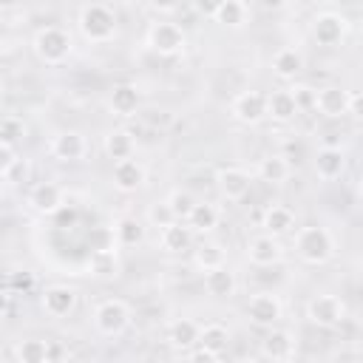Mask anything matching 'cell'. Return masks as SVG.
I'll return each instance as SVG.
<instances>
[{
	"label": "cell",
	"mask_w": 363,
	"mask_h": 363,
	"mask_svg": "<svg viewBox=\"0 0 363 363\" xmlns=\"http://www.w3.org/2000/svg\"><path fill=\"white\" fill-rule=\"evenodd\" d=\"M295 252L303 264H312V267H320L326 264L332 255H335V238L326 227L320 224H309V227H301L295 233Z\"/></svg>",
	"instance_id": "1"
},
{
	"label": "cell",
	"mask_w": 363,
	"mask_h": 363,
	"mask_svg": "<svg viewBox=\"0 0 363 363\" xmlns=\"http://www.w3.org/2000/svg\"><path fill=\"white\" fill-rule=\"evenodd\" d=\"M79 28L91 43H108L116 37V14L105 3H88L79 11Z\"/></svg>",
	"instance_id": "2"
},
{
	"label": "cell",
	"mask_w": 363,
	"mask_h": 363,
	"mask_svg": "<svg viewBox=\"0 0 363 363\" xmlns=\"http://www.w3.org/2000/svg\"><path fill=\"white\" fill-rule=\"evenodd\" d=\"M130 326V306L119 298H105L94 309V329L105 337H119Z\"/></svg>",
	"instance_id": "3"
},
{
	"label": "cell",
	"mask_w": 363,
	"mask_h": 363,
	"mask_svg": "<svg viewBox=\"0 0 363 363\" xmlns=\"http://www.w3.org/2000/svg\"><path fill=\"white\" fill-rule=\"evenodd\" d=\"M34 51L40 54L43 62L60 65V62L71 54V37H68V31H62V28H57V26L40 28L37 37H34Z\"/></svg>",
	"instance_id": "4"
},
{
	"label": "cell",
	"mask_w": 363,
	"mask_h": 363,
	"mask_svg": "<svg viewBox=\"0 0 363 363\" xmlns=\"http://www.w3.org/2000/svg\"><path fill=\"white\" fill-rule=\"evenodd\" d=\"M306 318H309L315 326H320V329H335V326H340L343 318H346V303H343L337 295H329V292L315 295V298H309V303H306Z\"/></svg>",
	"instance_id": "5"
},
{
	"label": "cell",
	"mask_w": 363,
	"mask_h": 363,
	"mask_svg": "<svg viewBox=\"0 0 363 363\" xmlns=\"http://www.w3.org/2000/svg\"><path fill=\"white\" fill-rule=\"evenodd\" d=\"M184 31L176 26V23H170V20H159V23H153L150 28H147V45L156 51V54H162V57H173V54H179L182 48H184Z\"/></svg>",
	"instance_id": "6"
},
{
	"label": "cell",
	"mask_w": 363,
	"mask_h": 363,
	"mask_svg": "<svg viewBox=\"0 0 363 363\" xmlns=\"http://www.w3.org/2000/svg\"><path fill=\"white\" fill-rule=\"evenodd\" d=\"M244 309H247V318L255 326H275L281 320V315H284V306H281L278 295H272V292H255V295H250V301H247Z\"/></svg>",
	"instance_id": "7"
},
{
	"label": "cell",
	"mask_w": 363,
	"mask_h": 363,
	"mask_svg": "<svg viewBox=\"0 0 363 363\" xmlns=\"http://www.w3.org/2000/svg\"><path fill=\"white\" fill-rule=\"evenodd\" d=\"M247 258L255 264V267H272L284 258V247L278 241V235H269V233H261L255 238L247 241Z\"/></svg>",
	"instance_id": "8"
},
{
	"label": "cell",
	"mask_w": 363,
	"mask_h": 363,
	"mask_svg": "<svg viewBox=\"0 0 363 363\" xmlns=\"http://www.w3.org/2000/svg\"><path fill=\"white\" fill-rule=\"evenodd\" d=\"M233 116L244 125H255L267 116V94L261 91H244L233 99Z\"/></svg>",
	"instance_id": "9"
},
{
	"label": "cell",
	"mask_w": 363,
	"mask_h": 363,
	"mask_svg": "<svg viewBox=\"0 0 363 363\" xmlns=\"http://www.w3.org/2000/svg\"><path fill=\"white\" fill-rule=\"evenodd\" d=\"M74 306H77V289L65 284H54L43 292V312L51 318H65L68 312H74Z\"/></svg>",
	"instance_id": "10"
},
{
	"label": "cell",
	"mask_w": 363,
	"mask_h": 363,
	"mask_svg": "<svg viewBox=\"0 0 363 363\" xmlns=\"http://www.w3.org/2000/svg\"><path fill=\"white\" fill-rule=\"evenodd\" d=\"M343 34H346V20L340 14L326 11V14H318L315 23H312V37L318 40V45L332 48L343 40Z\"/></svg>",
	"instance_id": "11"
},
{
	"label": "cell",
	"mask_w": 363,
	"mask_h": 363,
	"mask_svg": "<svg viewBox=\"0 0 363 363\" xmlns=\"http://www.w3.org/2000/svg\"><path fill=\"white\" fill-rule=\"evenodd\" d=\"M216 182H218L221 196L230 201H241L250 193V173L241 167H221L216 173Z\"/></svg>",
	"instance_id": "12"
},
{
	"label": "cell",
	"mask_w": 363,
	"mask_h": 363,
	"mask_svg": "<svg viewBox=\"0 0 363 363\" xmlns=\"http://www.w3.org/2000/svg\"><path fill=\"white\" fill-rule=\"evenodd\" d=\"M295 354V335L286 329H272L261 340V357L267 360H289Z\"/></svg>",
	"instance_id": "13"
},
{
	"label": "cell",
	"mask_w": 363,
	"mask_h": 363,
	"mask_svg": "<svg viewBox=\"0 0 363 363\" xmlns=\"http://www.w3.org/2000/svg\"><path fill=\"white\" fill-rule=\"evenodd\" d=\"M113 187L122 193H136L145 182V167L130 156V159H119L113 162Z\"/></svg>",
	"instance_id": "14"
},
{
	"label": "cell",
	"mask_w": 363,
	"mask_h": 363,
	"mask_svg": "<svg viewBox=\"0 0 363 363\" xmlns=\"http://www.w3.org/2000/svg\"><path fill=\"white\" fill-rule=\"evenodd\" d=\"M159 241H162L164 252H187L193 247V227L184 218H176L167 227H162Z\"/></svg>",
	"instance_id": "15"
},
{
	"label": "cell",
	"mask_w": 363,
	"mask_h": 363,
	"mask_svg": "<svg viewBox=\"0 0 363 363\" xmlns=\"http://www.w3.org/2000/svg\"><path fill=\"white\" fill-rule=\"evenodd\" d=\"M349 99L352 94L337 88V85H326V88H318V99H315V108L323 113V116H343L349 113Z\"/></svg>",
	"instance_id": "16"
},
{
	"label": "cell",
	"mask_w": 363,
	"mask_h": 363,
	"mask_svg": "<svg viewBox=\"0 0 363 363\" xmlns=\"http://www.w3.org/2000/svg\"><path fill=\"white\" fill-rule=\"evenodd\" d=\"M204 289H207V295H213V298H233L235 289H238L235 272H233L227 264H221V267H216V269H207V272H204Z\"/></svg>",
	"instance_id": "17"
},
{
	"label": "cell",
	"mask_w": 363,
	"mask_h": 363,
	"mask_svg": "<svg viewBox=\"0 0 363 363\" xmlns=\"http://www.w3.org/2000/svg\"><path fill=\"white\" fill-rule=\"evenodd\" d=\"M85 150H88V145H85L82 133H77V130H62L51 139V153L62 162H77L85 156Z\"/></svg>",
	"instance_id": "18"
},
{
	"label": "cell",
	"mask_w": 363,
	"mask_h": 363,
	"mask_svg": "<svg viewBox=\"0 0 363 363\" xmlns=\"http://www.w3.org/2000/svg\"><path fill=\"white\" fill-rule=\"evenodd\" d=\"M343 170H346L343 150H337V147H320L318 150V156H315V173H318V179L335 182V179L343 176Z\"/></svg>",
	"instance_id": "19"
},
{
	"label": "cell",
	"mask_w": 363,
	"mask_h": 363,
	"mask_svg": "<svg viewBox=\"0 0 363 363\" xmlns=\"http://www.w3.org/2000/svg\"><path fill=\"white\" fill-rule=\"evenodd\" d=\"M261 227L269 235H286L295 230V213L286 204H269L261 216Z\"/></svg>",
	"instance_id": "20"
},
{
	"label": "cell",
	"mask_w": 363,
	"mask_h": 363,
	"mask_svg": "<svg viewBox=\"0 0 363 363\" xmlns=\"http://www.w3.org/2000/svg\"><path fill=\"white\" fill-rule=\"evenodd\" d=\"M298 111H301V108H298V102H295V96H292L289 88H278V91L267 94V116H269V119H275V122H289V119H295Z\"/></svg>",
	"instance_id": "21"
},
{
	"label": "cell",
	"mask_w": 363,
	"mask_h": 363,
	"mask_svg": "<svg viewBox=\"0 0 363 363\" xmlns=\"http://www.w3.org/2000/svg\"><path fill=\"white\" fill-rule=\"evenodd\" d=\"M199 332H201V326L196 323V320H190V318H179V320H173L170 323V329H167V340H170V346H176V349H193V346H199Z\"/></svg>",
	"instance_id": "22"
},
{
	"label": "cell",
	"mask_w": 363,
	"mask_h": 363,
	"mask_svg": "<svg viewBox=\"0 0 363 363\" xmlns=\"http://www.w3.org/2000/svg\"><path fill=\"white\" fill-rule=\"evenodd\" d=\"M14 360L17 363H51V340L28 337L14 346Z\"/></svg>",
	"instance_id": "23"
},
{
	"label": "cell",
	"mask_w": 363,
	"mask_h": 363,
	"mask_svg": "<svg viewBox=\"0 0 363 363\" xmlns=\"http://www.w3.org/2000/svg\"><path fill=\"white\" fill-rule=\"evenodd\" d=\"M139 102H142V96H139L136 85L122 82V85H116L111 91V111L119 113V116H133L139 111Z\"/></svg>",
	"instance_id": "24"
},
{
	"label": "cell",
	"mask_w": 363,
	"mask_h": 363,
	"mask_svg": "<svg viewBox=\"0 0 363 363\" xmlns=\"http://www.w3.org/2000/svg\"><path fill=\"white\" fill-rule=\"evenodd\" d=\"M136 150V142H133V133L125 130V128H116L105 136V153L111 162H119V159H130Z\"/></svg>",
	"instance_id": "25"
},
{
	"label": "cell",
	"mask_w": 363,
	"mask_h": 363,
	"mask_svg": "<svg viewBox=\"0 0 363 363\" xmlns=\"http://www.w3.org/2000/svg\"><path fill=\"white\" fill-rule=\"evenodd\" d=\"M184 221L193 227V233H210L218 224V207L210 201H196Z\"/></svg>",
	"instance_id": "26"
},
{
	"label": "cell",
	"mask_w": 363,
	"mask_h": 363,
	"mask_svg": "<svg viewBox=\"0 0 363 363\" xmlns=\"http://www.w3.org/2000/svg\"><path fill=\"white\" fill-rule=\"evenodd\" d=\"M303 68V57L301 51L295 48H278L275 57H272V71L281 77V79H295Z\"/></svg>",
	"instance_id": "27"
},
{
	"label": "cell",
	"mask_w": 363,
	"mask_h": 363,
	"mask_svg": "<svg viewBox=\"0 0 363 363\" xmlns=\"http://www.w3.org/2000/svg\"><path fill=\"white\" fill-rule=\"evenodd\" d=\"M258 176L269 184H284L289 176H292V164L286 162V156H264L261 164H258Z\"/></svg>",
	"instance_id": "28"
},
{
	"label": "cell",
	"mask_w": 363,
	"mask_h": 363,
	"mask_svg": "<svg viewBox=\"0 0 363 363\" xmlns=\"http://www.w3.org/2000/svg\"><path fill=\"white\" fill-rule=\"evenodd\" d=\"M28 201H31L40 213H57V210L62 207V190H60L57 184L45 182V184H37V187L31 190Z\"/></svg>",
	"instance_id": "29"
},
{
	"label": "cell",
	"mask_w": 363,
	"mask_h": 363,
	"mask_svg": "<svg viewBox=\"0 0 363 363\" xmlns=\"http://www.w3.org/2000/svg\"><path fill=\"white\" fill-rule=\"evenodd\" d=\"M227 343H230L227 326H221V323H207V326H201V332H199V346H204L207 352H213L216 357H221V352L227 349Z\"/></svg>",
	"instance_id": "30"
},
{
	"label": "cell",
	"mask_w": 363,
	"mask_h": 363,
	"mask_svg": "<svg viewBox=\"0 0 363 363\" xmlns=\"http://www.w3.org/2000/svg\"><path fill=\"white\" fill-rule=\"evenodd\" d=\"M113 235L122 247H136L145 238V227H142L139 218H119L116 227H113Z\"/></svg>",
	"instance_id": "31"
},
{
	"label": "cell",
	"mask_w": 363,
	"mask_h": 363,
	"mask_svg": "<svg viewBox=\"0 0 363 363\" xmlns=\"http://www.w3.org/2000/svg\"><path fill=\"white\" fill-rule=\"evenodd\" d=\"M193 261H196V267H199L201 272H207V269H216V267H221V264H224V250H221V244H213V241H207V244L196 247V252H193Z\"/></svg>",
	"instance_id": "32"
},
{
	"label": "cell",
	"mask_w": 363,
	"mask_h": 363,
	"mask_svg": "<svg viewBox=\"0 0 363 363\" xmlns=\"http://www.w3.org/2000/svg\"><path fill=\"white\" fill-rule=\"evenodd\" d=\"M244 17H247V9L241 0H224L213 20L227 26V28H238V26H244Z\"/></svg>",
	"instance_id": "33"
},
{
	"label": "cell",
	"mask_w": 363,
	"mask_h": 363,
	"mask_svg": "<svg viewBox=\"0 0 363 363\" xmlns=\"http://www.w3.org/2000/svg\"><path fill=\"white\" fill-rule=\"evenodd\" d=\"M91 269H94V275H99V278H111V275H116L119 264H116V252H113V247H102V250H96L94 258H91Z\"/></svg>",
	"instance_id": "34"
},
{
	"label": "cell",
	"mask_w": 363,
	"mask_h": 363,
	"mask_svg": "<svg viewBox=\"0 0 363 363\" xmlns=\"http://www.w3.org/2000/svg\"><path fill=\"white\" fill-rule=\"evenodd\" d=\"M147 218H150V224L153 227H167L170 221H176V213H173V207H170V201H159V204H153L150 207V213H147Z\"/></svg>",
	"instance_id": "35"
},
{
	"label": "cell",
	"mask_w": 363,
	"mask_h": 363,
	"mask_svg": "<svg viewBox=\"0 0 363 363\" xmlns=\"http://www.w3.org/2000/svg\"><path fill=\"white\" fill-rule=\"evenodd\" d=\"M289 91H292V96H295V102H298L301 111L303 108H315V99H318V91L315 88H309L303 82H295V85H289Z\"/></svg>",
	"instance_id": "36"
},
{
	"label": "cell",
	"mask_w": 363,
	"mask_h": 363,
	"mask_svg": "<svg viewBox=\"0 0 363 363\" xmlns=\"http://www.w3.org/2000/svg\"><path fill=\"white\" fill-rule=\"evenodd\" d=\"M170 207H173V213H176V218H187V213H190V207L196 204L193 199H190V193H184V190H176V193H170Z\"/></svg>",
	"instance_id": "37"
},
{
	"label": "cell",
	"mask_w": 363,
	"mask_h": 363,
	"mask_svg": "<svg viewBox=\"0 0 363 363\" xmlns=\"http://www.w3.org/2000/svg\"><path fill=\"white\" fill-rule=\"evenodd\" d=\"M221 3H224V0H193L196 11L204 14V17H216V11L221 9Z\"/></svg>",
	"instance_id": "38"
},
{
	"label": "cell",
	"mask_w": 363,
	"mask_h": 363,
	"mask_svg": "<svg viewBox=\"0 0 363 363\" xmlns=\"http://www.w3.org/2000/svg\"><path fill=\"white\" fill-rule=\"evenodd\" d=\"M147 3H150V9H156L159 14H170V11L179 9L182 0H147Z\"/></svg>",
	"instance_id": "39"
},
{
	"label": "cell",
	"mask_w": 363,
	"mask_h": 363,
	"mask_svg": "<svg viewBox=\"0 0 363 363\" xmlns=\"http://www.w3.org/2000/svg\"><path fill=\"white\" fill-rule=\"evenodd\" d=\"M349 113L363 116V94H352V99H349Z\"/></svg>",
	"instance_id": "40"
},
{
	"label": "cell",
	"mask_w": 363,
	"mask_h": 363,
	"mask_svg": "<svg viewBox=\"0 0 363 363\" xmlns=\"http://www.w3.org/2000/svg\"><path fill=\"white\" fill-rule=\"evenodd\" d=\"M261 6H264V9H269V11H278V9H284V6H286V0H261Z\"/></svg>",
	"instance_id": "41"
},
{
	"label": "cell",
	"mask_w": 363,
	"mask_h": 363,
	"mask_svg": "<svg viewBox=\"0 0 363 363\" xmlns=\"http://www.w3.org/2000/svg\"><path fill=\"white\" fill-rule=\"evenodd\" d=\"M62 354H65V349H62L60 343H54V340H51V363H54V360H60Z\"/></svg>",
	"instance_id": "42"
},
{
	"label": "cell",
	"mask_w": 363,
	"mask_h": 363,
	"mask_svg": "<svg viewBox=\"0 0 363 363\" xmlns=\"http://www.w3.org/2000/svg\"><path fill=\"white\" fill-rule=\"evenodd\" d=\"M360 196H363V179H360Z\"/></svg>",
	"instance_id": "43"
}]
</instances>
